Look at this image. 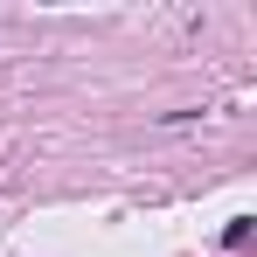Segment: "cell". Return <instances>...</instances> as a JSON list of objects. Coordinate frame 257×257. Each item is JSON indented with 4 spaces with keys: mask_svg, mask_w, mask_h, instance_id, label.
Wrapping results in <instances>:
<instances>
[{
    "mask_svg": "<svg viewBox=\"0 0 257 257\" xmlns=\"http://www.w3.org/2000/svg\"><path fill=\"white\" fill-rule=\"evenodd\" d=\"M222 243H229V250H243V243H250V215H236V222L222 229Z\"/></svg>",
    "mask_w": 257,
    "mask_h": 257,
    "instance_id": "cell-1",
    "label": "cell"
}]
</instances>
